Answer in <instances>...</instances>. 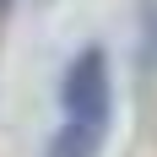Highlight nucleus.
Listing matches in <instances>:
<instances>
[{
    "label": "nucleus",
    "instance_id": "nucleus-2",
    "mask_svg": "<svg viewBox=\"0 0 157 157\" xmlns=\"http://www.w3.org/2000/svg\"><path fill=\"white\" fill-rule=\"evenodd\" d=\"M103 146H109V136H98V130H81V125H54V136H49L44 157H103Z\"/></svg>",
    "mask_w": 157,
    "mask_h": 157
},
{
    "label": "nucleus",
    "instance_id": "nucleus-1",
    "mask_svg": "<svg viewBox=\"0 0 157 157\" xmlns=\"http://www.w3.org/2000/svg\"><path fill=\"white\" fill-rule=\"evenodd\" d=\"M60 125H81L109 136L114 130V71H109V49L87 44L76 49L60 71Z\"/></svg>",
    "mask_w": 157,
    "mask_h": 157
},
{
    "label": "nucleus",
    "instance_id": "nucleus-3",
    "mask_svg": "<svg viewBox=\"0 0 157 157\" xmlns=\"http://www.w3.org/2000/svg\"><path fill=\"white\" fill-rule=\"evenodd\" d=\"M6 11H11V0H0V16H6Z\"/></svg>",
    "mask_w": 157,
    "mask_h": 157
}]
</instances>
